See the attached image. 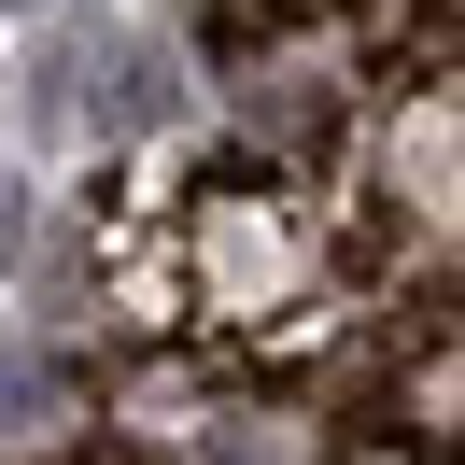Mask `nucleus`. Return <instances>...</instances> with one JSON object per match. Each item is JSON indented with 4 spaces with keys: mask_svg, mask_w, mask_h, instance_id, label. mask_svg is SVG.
Returning <instances> with one entry per match:
<instances>
[{
    "mask_svg": "<svg viewBox=\"0 0 465 465\" xmlns=\"http://www.w3.org/2000/svg\"><path fill=\"white\" fill-rule=\"evenodd\" d=\"M282 15H311V0H212V29H226V43H254V29H282Z\"/></svg>",
    "mask_w": 465,
    "mask_h": 465,
    "instance_id": "obj_1",
    "label": "nucleus"
},
{
    "mask_svg": "<svg viewBox=\"0 0 465 465\" xmlns=\"http://www.w3.org/2000/svg\"><path fill=\"white\" fill-rule=\"evenodd\" d=\"M0 268H15V183H0Z\"/></svg>",
    "mask_w": 465,
    "mask_h": 465,
    "instance_id": "obj_2",
    "label": "nucleus"
}]
</instances>
